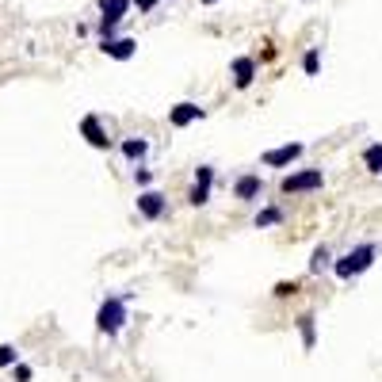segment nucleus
I'll use <instances>...</instances> for the list:
<instances>
[{
    "mask_svg": "<svg viewBox=\"0 0 382 382\" xmlns=\"http://www.w3.org/2000/svg\"><path fill=\"white\" fill-rule=\"evenodd\" d=\"M130 12V0H100V23L108 27H119Z\"/></svg>",
    "mask_w": 382,
    "mask_h": 382,
    "instance_id": "f8f14e48",
    "label": "nucleus"
},
{
    "mask_svg": "<svg viewBox=\"0 0 382 382\" xmlns=\"http://www.w3.org/2000/svg\"><path fill=\"white\" fill-rule=\"evenodd\" d=\"M283 218H287V210H283L279 203H268V207L257 210L252 225H257V230H272V225H283Z\"/></svg>",
    "mask_w": 382,
    "mask_h": 382,
    "instance_id": "4468645a",
    "label": "nucleus"
},
{
    "mask_svg": "<svg viewBox=\"0 0 382 382\" xmlns=\"http://www.w3.org/2000/svg\"><path fill=\"white\" fill-rule=\"evenodd\" d=\"M199 119H207V108L195 103V100H183V103H176V108H168V126H172V130H188V126L199 123Z\"/></svg>",
    "mask_w": 382,
    "mask_h": 382,
    "instance_id": "6e6552de",
    "label": "nucleus"
},
{
    "mask_svg": "<svg viewBox=\"0 0 382 382\" xmlns=\"http://www.w3.org/2000/svg\"><path fill=\"white\" fill-rule=\"evenodd\" d=\"M210 191H214V165H199V168H195V176H191L188 203H191V207H207Z\"/></svg>",
    "mask_w": 382,
    "mask_h": 382,
    "instance_id": "20e7f679",
    "label": "nucleus"
},
{
    "mask_svg": "<svg viewBox=\"0 0 382 382\" xmlns=\"http://www.w3.org/2000/svg\"><path fill=\"white\" fill-rule=\"evenodd\" d=\"M130 321V294H108L96 306V332L100 336H119Z\"/></svg>",
    "mask_w": 382,
    "mask_h": 382,
    "instance_id": "f03ea898",
    "label": "nucleus"
},
{
    "mask_svg": "<svg viewBox=\"0 0 382 382\" xmlns=\"http://www.w3.org/2000/svg\"><path fill=\"white\" fill-rule=\"evenodd\" d=\"M157 4H161V0H130V8H138L141 16H150V12L157 8Z\"/></svg>",
    "mask_w": 382,
    "mask_h": 382,
    "instance_id": "5701e85b",
    "label": "nucleus"
},
{
    "mask_svg": "<svg viewBox=\"0 0 382 382\" xmlns=\"http://www.w3.org/2000/svg\"><path fill=\"white\" fill-rule=\"evenodd\" d=\"M260 73V61L252 58V54H241V58H233L230 61V77H233V88H252V81H257Z\"/></svg>",
    "mask_w": 382,
    "mask_h": 382,
    "instance_id": "1a4fd4ad",
    "label": "nucleus"
},
{
    "mask_svg": "<svg viewBox=\"0 0 382 382\" xmlns=\"http://www.w3.org/2000/svg\"><path fill=\"white\" fill-rule=\"evenodd\" d=\"M310 275H321V272H332V249L329 245H317L314 252H310V264H306Z\"/></svg>",
    "mask_w": 382,
    "mask_h": 382,
    "instance_id": "dca6fc26",
    "label": "nucleus"
},
{
    "mask_svg": "<svg viewBox=\"0 0 382 382\" xmlns=\"http://www.w3.org/2000/svg\"><path fill=\"white\" fill-rule=\"evenodd\" d=\"M134 207H138V214L145 218V222H161V218L168 214V195H161L157 188H145V191H138Z\"/></svg>",
    "mask_w": 382,
    "mask_h": 382,
    "instance_id": "39448f33",
    "label": "nucleus"
},
{
    "mask_svg": "<svg viewBox=\"0 0 382 382\" xmlns=\"http://www.w3.org/2000/svg\"><path fill=\"white\" fill-rule=\"evenodd\" d=\"M302 153H306V141H283V145H275V150H268L264 157H260V165L264 168H291Z\"/></svg>",
    "mask_w": 382,
    "mask_h": 382,
    "instance_id": "423d86ee",
    "label": "nucleus"
},
{
    "mask_svg": "<svg viewBox=\"0 0 382 382\" xmlns=\"http://www.w3.org/2000/svg\"><path fill=\"white\" fill-rule=\"evenodd\" d=\"M325 188V172L321 168H299V172H283L279 176V191L283 195H314Z\"/></svg>",
    "mask_w": 382,
    "mask_h": 382,
    "instance_id": "7ed1b4c3",
    "label": "nucleus"
},
{
    "mask_svg": "<svg viewBox=\"0 0 382 382\" xmlns=\"http://www.w3.org/2000/svg\"><path fill=\"white\" fill-rule=\"evenodd\" d=\"M264 191H268V183H264L260 172H241L237 180H233V199L237 203H260Z\"/></svg>",
    "mask_w": 382,
    "mask_h": 382,
    "instance_id": "0eeeda50",
    "label": "nucleus"
},
{
    "mask_svg": "<svg viewBox=\"0 0 382 382\" xmlns=\"http://www.w3.org/2000/svg\"><path fill=\"white\" fill-rule=\"evenodd\" d=\"M119 150H123V157L130 161V165H145V157H150V138H123Z\"/></svg>",
    "mask_w": 382,
    "mask_h": 382,
    "instance_id": "ddd939ff",
    "label": "nucleus"
},
{
    "mask_svg": "<svg viewBox=\"0 0 382 382\" xmlns=\"http://www.w3.org/2000/svg\"><path fill=\"white\" fill-rule=\"evenodd\" d=\"M81 138L88 141L92 150H111V138H108V130H103V119L96 115V111L81 119Z\"/></svg>",
    "mask_w": 382,
    "mask_h": 382,
    "instance_id": "9d476101",
    "label": "nucleus"
},
{
    "mask_svg": "<svg viewBox=\"0 0 382 382\" xmlns=\"http://www.w3.org/2000/svg\"><path fill=\"white\" fill-rule=\"evenodd\" d=\"M363 168L371 176H382V141H371L363 150Z\"/></svg>",
    "mask_w": 382,
    "mask_h": 382,
    "instance_id": "f3484780",
    "label": "nucleus"
},
{
    "mask_svg": "<svg viewBox=\"0 0 382 382\" xmlns=\"http://www.w3.org/2000/svg\"><path fill=\"white\" fill-rule=\"evenodd\" d=\"M199 4H207V8H210V4H222V0H199Z\"/></svg>",
    "mask_w": 382,
    "mask_h": 382,
    "instance_id": "b1692460",
    "label": "nucleus"
},
{
    "mask_svg": "<svg viewBox=\"0 0 382 382\" xmlns=\"http://www.w3.org/2000/svg\"><path fill=\"white\" fill-rule=\"evenodd\" d=\"M302 73H306V77L321 73V50H317V46H310V50L302 54Z\"/></svg>",
    "mask_w": 382,
    "mask_h": 382,
    "instance_id": "a211bd4d",
    "label": "nucleus"
},
{
    "mask_svg": "<svg viewBox=\"0 0 382 382\" xmlns=\"http://www.w3.org/2000/svg\"><path fill=\"white\" fill-rule=\"evenodd\" d=\"M379 245L374 241H363V245H356V249H348V252H341V257H332V275L341 283H352V279H359V275L367 272V268H374V260H379Z\"/></svg>",
    "mask_w": 382,
    "mask_h": 382,
    "instance_id": "f257e3e1",
    "label": "nucleus"
},
{
    "mask_svg": "<svg viewBox=\"0 0 382 382\" xmlns=\"http://www.w3.org/2000/svg\"><path fill=\"white\" fill-rule=\"evenodd\" d=\"M134 183L145 191V188L153 183V168H150V165H134Z\"/></svg>",
    "mask_w": 382,
    "mask_h": 382,
    "instance_id": "412c9836",
    "label": "nucleus"
},
{
    "mask_svg": "<svg viewBox=\"0 0 382 382\" xmlns=\"http://www.w3.org/2000/svg\"><path fill=\"white\" fill-rule=\"evenodd\" d=\"M100 50L108 54V58H115V61H130L134 54H138V39H130V34H119V39L100 42Z\"/></svg>",
    "mask_w": 382,
    "mask_h": 382,
    "instance_id": "9b49d317",
    "label": "nucleus"
},
{
    "mask_svg": "<svg viewBox=\"0 0 382 382\" xmlns=\"http://www.w3.org/2000/svg\"><path fill=\"white\" fill-rule=\"evenodd\" d=\"M16 363H19V348L16 344H0V371H8Z\"/></svg>",
    "mask_w": 382,
    "mask_h": 382,
    "instance_id": "6ab92c4d",
    "label": "nucleus"
},
{
    "mask_svg": "<svg viewBox=\"0 0 382 382\" xmlns=\"http://www.w3.org/2000/svg\"><path fill=\"white\" fill-rule=\"evenodd\" d=\"M272 294H275V299H291V294H299V283H294V279H279L272 287Z\"/></svg>",
    "mask_w": 382,
    "mask_h": 382,
    "instance_id": "aec40b11",
    "label": "nucleus"
},
{
    "mask_svg": "<svg viewBox=\"0 0 382 382\" xmlns=\"http://www.w3.org/2000/svg\"><path fill=\"white\" fill-rule=\"evenodd\" d=\"M8 371H12V382H31V379H34V371L23 363V359H19L16 367H8Z\"/></svg>",
    "mask_w": 382,
    "mask_h": 382,
    "instance_id": "4be33fe9",
    "label": "nucleus"
},
{
    "mask_svg": "<svg viewBox=\"0 0 382 382\" xmlns=\"http://www.w3.org/2000/svg\"><path fill=\"white\" fill-rule=\"evenodd\" d=\"M294 325H299L302 348H306V352H314V344H317V317L306 310V314H299V321H294Z\"/></svg>",
    "mask_w": 382,
    "mask_h": 382,
    "instance_id": "2eb2a0df",
    "label": "nucleus"
}]
</instances>
